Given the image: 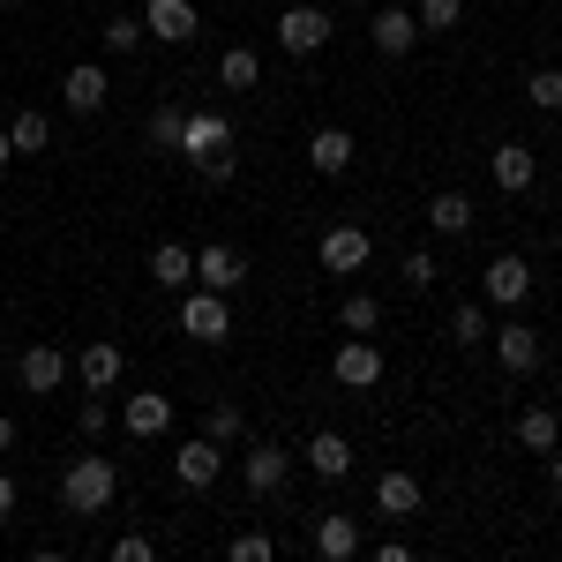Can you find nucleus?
I'll list each match as a JSON object with an SVG mask.
<instances>
[{"label":"nucleus","mask_w":562,"mask_h":562,"mask_svg":"<svg viewBox=\"0 0 562 562\" xmlns=\"http://www.w3.org/2000/svg\"><path fill=\"white\" fill-rule=\"evenodd\" d=\"M113 495H121V465H113V458H98V450L76 458V465L60 473V503H68V518H98Z\"/></svg>","instance_id":"nucleus-1"},{"label":"nucleus","mask_w":562,"mask_h":562,"mask_svg":"<svg viewBox=\"0 0 562 562\" xmlns=\"http://www.w3.org/2000/svg\"><path fill=\"white\" fill-rule=\"evenodd\" d=\"M495 360H503L510 375H532V368H540V330H532V323H503V330H495Z\"/></svg>","instance_id":"nucleus-18"},{"label":"nucleus","mask_w":562,"mask_h":562,"mask_svg":"<svg viewBox=\"0 0 562 562\" xmlns=\"http://www.w3.org/2000/svg\"><path fill=\"white\" fill-rule=\"evenodd\" d=\"M76 375H83V390H113V383H121V346H113V338L83 346V352H76Z\"/></svg>","instance_id":"nucleus-23"},{"label":"nucleus","mask_w":562,"mask_h":562,"mask_svg":"<svg viewBox=\"0 0 562 562\" xmlns=\"http://www.w3.org/2000/svg\"><path fill=\"white\" fill-rule=\"evenodd\" d=\"M480 338H487V323H480V301H458V307H450V346L473 352Z\"/></svg>","instance_id":"nucleus-31"},{"label":"nucleus","mask_w":562,"mask_h":562,"mask_svg":"<svg viewBox=\"0 0 562 562\" xmlns=\"http://www.w3.org/2000/svg\"><path fill=\"white\" fill-rule=\"evenodd\" d=\"M195 285H211V293H240L248 285V262H240V248H225V240H211V248H195Z\"/></svg>","instance_id":"nucleus-7"},{"label":"nucleus","mask_w":562,"mask_h":562,"mask_svg":"<svg viewBox=\"0 0 562 562\" xmlns=\"http://www.w3.org/2000/svg\"><path fill=\"white\" fill-rule=\"evenodd\" d=\"M143 31L158 45H195L203 38V15H195V0H150L143 8Z\"/></svg>","instance_id":"nucleus-5"},{"label":"nucleus","mask_w":562,"mask_h":562,"mask_svg":"<svg viewBox=\"0 0 562 562\" xmlns=\"http://www.w3.org/2000/svg\"><path fill=\"white\" fill-rule=\"evenodd\" d=\"M8 518H15V480L0 473V525H8Z\"/></svg>","instance_id":"nucleus-40"},{"label":"nucleus","mask_w":562,"mask_h":562,"mask_svg":"<svg viewBox=\"0 0 562 562\" xmlns=\"http://www.w3.org/2000/svg\"><path fill=\"white\" fill-rule=\"evenodd\" d=\"M352 8H383V0H352Z\"/></svg>","instance_id":"nucleus-44"},{"label":"nucleus","mask_w":562,"mask_h":562,"mask_svg":"<svg viewBox=\"0 0 562 562\" xmlns=\"http://www.w3.org/2000/svg\"><path fill=\"white\" fill-rule=\"evenodd\" d=\"M217 83L225 90H256L262 83V53L256 45H225V53H217Z\"/></svg>","instance_id":"nucleus-24"},{"label":"nucleus","mask_w":562,"mask_h":562,"mask_svg":"<svg viewBox=\"0 0 562 562\" xmlns=\"http://www.w3.org/2000/svg\"><path fill=\"white\" fill-rule=\"evenodd\" d=\"M458 15H465V0H420V8H413L420 38H442V31H458Z\"/></svg>","instance_id":"nucleus-29"},{"label":"nucleus","mask_w":562,"mask_h":562,"mask_svg":"<svg viewBox=\"0 0 562 562\" xmlns=\"http://www.w3.org/2000/svg\"><path fill=\"white\" fill-rule=\"evenodd\" d=\"M428 225H435V233H465V225H473V195H465V188L428 195Z\"/></svg>","instance_id":"nucleus-27"},{"label":"nucleus","mask_w":562,"mask_h":562,"mask_svg":"<svg viewBox=\"0 0 562 562\" xmlns=\"http://www.w3.org/2000/svg\"><path fill=\"white\" fill-rule=\"evenodd\" d=\"M480 293L495 307H525V293H532V262L525 256H495L487 270H480Z\"/></svg>","instance_id":"nucleus-8"},{"label":"nucleus","mask_w":562,"mask_h":562,"mask_svg":"<svg viewBox=\"0 0 562 562\" xmlns=\"http://www.w3.org/2000/svg\"><path fill=\"white\" fill-rule=\"evenodd\" d=\"M180 330H188L195 346H225V338H233V307H225V293L188 285V293H180Z\"/></svg>","instance_id":"nucleus-2"},{"label":"nucleus","mask_w":562,"mask_h":562,"mask_svg":"<svg viewBox=\"0 0 562 562\" xmlns=\"http://www.w3.org/2000/svg\"><path fill=\"white\" fill-rule=\"evenodd\" d=\"M315 555H323V562H352V555H360V518H346V510L315 518Z\"/></svg>","instance_id":"nucleus-19"},{"label":"nucleus","mask_w":562,"mask_h":562,"mask_svg":"<svg viewBox=\"0 0 562 562\" xmlns=\"http://www.w3.org/2000/svg\"><path fill=\"white\" fill-rule=\"evenodd\" d=\"M8 166H15V143H8V128H0V173H8Z\"/></svg>","instance_id":"nucleus-42"},{"label":"nucleus","mask_w":562,"mask_h":562,"mask_svg":"<svg viewBox=\"0 0 562 562\" xmlns=\"http://www.w3.org/2000/svg\"><path fill=\"white\" fill-rule=\"evenodd\" d=\"M487 173H495V188H503V195H525V188L540 180V158H532L525 143H503V150L487 158Z\"/></svg>","instance_id":"nucleus-16"},{"label":"nucleus","mask_w":562,"mask_h":562,"mask_svg":"<svg viewBox=\"0 0 562 562\" xmlns=\"http://www.w3.org/2000/svg\"><path fill=\"white\" fill-rule=\"evenodd\" d=\"M121 428H128L135 442H158V435L173 428V397H166V390H135L128 405H121Z\"/></svg>","instance_id":"nucleus-10"},{"label":"nucleus","mask_w":562,"mask_h":562,"mask_svg":"<svg viewBox=\"0 0 562 562\" xmlns=\"http://www.w3.org/2000/svg\"><path fill=\"white\" fill-rule=\"evenodd\" d=\"M315 262H323L330 278H360V270L375 262V240H368V225H330V233H323V248H315Z\"/></svg>","instance_id":"nucleus-3"},{"label":"nucleus","mask_w":562,"mask_h":562,"mask_svg":"<svg viewBox=\"0 0 562 562\" xmlns=\"http://www.w3.org/2000/svg\"><path fill=\"white\" fill-rule=\"evenodd\" d=\"M338 323H346V338H375V323H383V301H375V293H346Z\"/></svg>","instance_id":"nucleus-28"},{"label":"nucleus","mask_w":562,"mask_h":562,"mask_svg":"<svg viewBox=\"0 0 562 562\" xmlns=\"http://www.w3.org/2000/svg\"><path fill=\"white\" fill-rule=\"evenodd\" d=\"M180 105H150V150H180Z\"/></svg>","instance_id":"nucleus-32"},{"label":"nucleus","mask_w":562,"mask_h":562,"mask_svg":"<svg viewBox=\"0 0 562 562\" xmlns=\"http://www.w3.org/2000/svg\"><path fill=\"white\" fill-rule=\"evenodd\" d=\"M525 98H532L540 113H555L562 105V68H532V76H525Z\"/></svg>","instance_id":"nucleus-33"},{"label":"nucleus","mask_w":562,"mask_h":562,"mask_svg":"<svg viewBox=\"0 0 562 562\" xmlns=\"http://www.w3.org/2000/svg\"><path fill=\"white\" fill-rule=\"evenodd\" d=\"M278 45H285L293 60H301V53H323V45H330V15H323V8H285V15H278Z\"/></svg>","instance_id":"nucleus-11"},{"label":"nucleus","mask_w":562,"mask_h":562,"mask_svg":"<svg viewBox=\"0 0 562 562\" xmlns=\"http://www.w3.org/2000/svg\"><path fill=\"white\" fill-rule=\"evenodd\" d=\"M368 38H375V53L383 60H405L413 45H420V23H413V8H368Z\"/></svg>","instance_id":"nucleus-6"},{"label":"nucleus","mask_w":562,"mask_h":562,"mask_svg":"<svg viewBox=\"0 0 562 562\" xmlns=\"http://www.w3.org/2000/svg\"><path fill=\"white\" fill-rule=\"evenodd\" d=\"M375 510H383L390 525L420 518V480H413V473H383V480H375Z\"/></svg>","instance_id":"nucleus-21"},{"label":"nucleus","mask_w":562,"mask_h":562,"mask_svg":"<svg viewBox=\"0 0 562 562\" xmlns=\"http://www.w3.org/2000/svg\"><path fill=\"white\" fill-rule=\"evenodd\" d=\"M240 480H248V495H278V487L293 480V450H278V442H256V450L240 458Z\"/></svg>","instance_id":"nucleus-12"},{"label":"nucleus","mask_w":562,"mask_h":562,"mask_svg":"<svg viewBox=\"0 0 562 562\" xmlns=\"http://www.w3.org/2000/svg\"><path fill=\"white\" fill-rule=\"evenodd\" d=\"M0 8H23V0H0Z\"/></svg>","instance_id":"nucleus-45"},{"label":"nucleus","mask_w":562,"mask_h":562,"mask_svg":"<svg viewBox=\"0 0 562 562\" xmlns=\"http://www.w3.org/2000/svg\"><path fill=\"white\" fill-rule=\"evenodd\" d=\"M15 435H23V428H15V420H8V413H0V458H8V450H15Z\"/></svg>","instance_id":"nucleus-41"},{"label":"nucleus","mask_w":562,"mask_h":562,"mask_svg":"<svg viewBox=\"0 0 562 562\" xmlns=\"http://www.w3.org/2000/svg\"><path fill=\"white\" fill-rule=\"evenodd\" d=\"M150 555H158L150 532H121V540H113V562H150Z\"/></svg>","instance_id":"nucleus-38"},{"label":"nucleus","mask_w":562,"mask_h":562,"mask_svg":"<svg viewBox=\"0 0 562 562\" xmlns=\"http://www.w3.org/2000/svg\"><path fill=\"white\" fill-rule=\"evenodd\" d=\"M211 150H233V121H225V113H188V121H180V158L195 166V158H211Z\"/></svg>","instance_id":"nucleus-13"},{"label":"nucleus","mask_w":562,"mask_h":562,"mask_svg":"<svg viewBox=\"0 0 562 562\" xmlns=\"http://www.w3.org/2000/svg\"><path fill=\"white\" fill-rule=\"evenodd\" d=\"M307 473H315V480H346L352 473V442H346V435H330V428L307 435Z\"/></svg>","instance_id":"nucleus-22"},{"label":"nucleus","mask_w":562,"mask_h":562,"mask_svg":"<svg viewBox=\"0 0 562 562\" xmlns=\"http://www.w3.org/2000/svg\"><path fill=\"white\" fill-rule=\"evenodd\" d=\"M352 158H360L352 128H315V135H307V166H315V173H346Z\"/></svg>","instance_id":"nucleus-20"},{"label":"nucleus","mask_w":562,"mask_h":562,"mask_svg":"<svg viewBox=\"0 0 562 562\" xmlns=\"http://www.w3.org/2000/svg\"><path fill=\"white\" fill-rule=\"evenodd\" d=\"M555 495H562V458H555Z\"/></svg>","instance_id":"nucleus-43"},{"label":"nucleus","mask_w":562,"mask_h":562,"mask_svg":"<svg viewBox=\"0 0 562 562\" xmlns=\"http://www.w3.org/2000/svg\"><path fill=\"white\" fill-rule=\"evenodd\" d=\"M8 143H15V158H45V150H53V121L31 105V113H15V121H8Z\"/></svg>","instance_id":"nucleus-25"},{"label":"nucleus","mask_w":562,"mask_h":562,"mask_svg":"<svg viewBox=\"0 0 562 562\" xmlns=\"http://www.w3.org/2000/svg\"><path fill=\"white\" fill-rule=\"evenodd\" d=\"M225 555H233V562H270V555H278V540H270V532H233Z\"/></svg>","instance_id":"nucleus-35"},{"label":"nucleus","mask_w":562,"mask_h":562,"mask_svg":"<svg viewBox=\"0 0 562 562\" xmlns=\"http://www.w3.org/2000/svg\"><path fill=\"white\" fill-rule=\"evenodd\" d=\"M217 473H225V442H211V435L173 450V480H180V487H195V495H203V487H217Z\"/></svg>","instance_id":"nucleus-9"},{"label":"nucleus","mask_w":562,"mask_h":562,"mask_svg":"<svg viewBox=\"0 0 562 562\" xmlns=\"http://www.w3.org/2000/svg\"><path fill=\"white\" fill-rule=\"evenodd\" d=\"M330 375H338L346 390H375V383H383V352L368 346V338H346L338 360H330Z\"/></svg>","instance_id":"nucleus-15"},{"label":"nucleus","mask_w":562,"mask_h":562,"mask_svg":"<svg viewBox=\"0 0 562 562\" xmlns=\"http://www.w3.org/2000/svg\"><path fill=\"white\" fill-rule=\"evenodd\" d=\"M397 278H405V285H413V293H428L435 278H442V262H435V256H428V248H413V256L397 262Z\"/></svg>","instance_id":"nucleus-34"},{"label":"nucleus","mask_w":562,"mask_h":562,"mask_svg":"<svg viewBox=\"0 0 562 562\" xmlns=\"http://www.w3.org/2000/svg\"><path fill=\"white\" fill-rule=\"evenodd\" d=\"M518 442L532 450V458H555V442H562V420L548 413V405H532V413H518Z\"/></svg>","instance_id":"nucleus-26"},{"label":"nucleus","mask_w":562,"mask_h":562,"mask_svg":"<svg viewBox=\"0 0 562 562\" xmlns=\"http://www.w3.org/2000/svg\"><path fill=\"white\" fill-rule=\"evenodd\" d=\"M195 173L211 180V188H225V180L240 173V150H211V158H195Z\"/></svg>","instance_id":"nucleus-37"},{"label":"nucleus","mask_w":562,"mask_h":562,"mask_svg":"<svg viewBox=\"0 0 562 562\" xmlns=\"http://www.w3.org/2000/svg\"><path fill=\"white\" fill-rule=\"evenodd\" d=\"M76 428H83V435H105V428H113V413H105V390H90V405L76 413Z\"/></svg>","instance_id":"nucleus-39"},{"label":"nucleus","mask_w":562,"mask_h":562,"mask_svg":"<svg viewBox=\"0 0 562 562\" xmlns=\"http://www.w3.org/2000/svg\"><path fill=\"white\" fill-rule=\"evenodd\" d=\"M105 90H113V76H105L98 60H76V68L60 76V105H68V113H98V105H105Z\"/></svg>","instance_id":"nucleus-14"},{"label":"nucleus","mask_w":562,"mask_h":562,"mask_svg":"<svg viewBox=\"0 0 562 562\" xmlns=\"http://www.w3.org/2000/svg\"><path fill=\"white\" fill-rule=\"evenodd\" d=\"M150 285H166V293H188V285H195V248H180V240H158V248H150Z\"/></svg>","instance_id":"nucleus-17"},{"label":"nucleus","mask_w":562,"mask_h":562,"mask_svg":"<svg viewBox=\"0 0 562 562\" xmlns=\"http://www.w3.org/2000/svg\"><path fill=\"white\" fill-rule=\"evenodd\" d=\"M68 375H76V360H68L60 346H23V360H15V383L31 390V397H53Z\"/></svg>","instance_id":"nucleus-4"},{"label":"nucleus","mask_w":562,"mask_h":562,"mask_svg":"<svg viewBox=\"0 0 562 562\" xmlns=\"http://www.w3.org/2000/svg\"><path fill=\"white\" fill-rule=\"evenodd\" d=\"M143 38H150V31H143V15H113V23H105V53H121V60L143 53Z\"/></svg>","instance_id":"nucleus-30"},{"label":"nucleus","mask_w":562,"mask_h":562,"mask_svg":"<svg viewBox=\"0 0 562 562\" xmlns=\"http://www.w3.org/2000/svg\"><path fill=\"white\" fill-rule=\"evenodd\" d=\"M203 435H211V442H233V435H240V405H225V397H217L211 413H203Z\"/></svg>","instance_id":"nucleus-36"}]
</instances>
